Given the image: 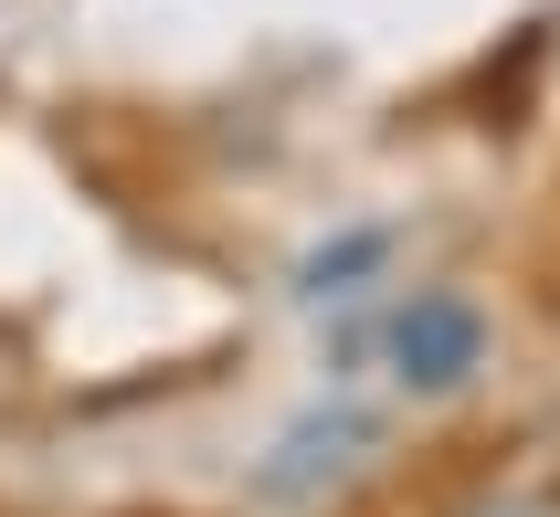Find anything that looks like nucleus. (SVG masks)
I'll return each mask as SVG.
<instances>
[{"label":"nucleus","instance_id":"nucleus-2","mask_svg":"<svg viewBox=\"0 0 560 517\" xmlns=\"http://www.w3.org/2000/svg\"><path fill=\"white\" fill-rule=\"evenodd\" d=\"M360 455H371V423L360 412H307L265 455V496H317V486H339V475H360Z\"/></svg>","mask_w":560,"mask_h":517},{"label":"nucleus","instance_id":"nucleus-3","mask_svg":"<svg viewBox=\"0 0 560 517\" xmlns=\"http://www.w3.org/2000/svg\"><path fill=\"white\" fill-rule=\"evenodd\" d=\"M466 517H560V496H498V507H466Z\"/></svg>","mask_w":560,"mask_h":517},{"label":"nucleus","instance_id":"nucleus-1","mask_svg":"<svg viewBox=\"0 0 560 517\" xmlns=\"http://www.w3.org/2000/svg\"><path fill=\"white\" fill-rule=\"evenodd\" d=\"M381 360H392V380H402V391L444 401V391H466L476 369H487V317H476L466 296H412V306H392Z\"/></svg>","mask_w":560,"mask_h":517}]
</instances>
